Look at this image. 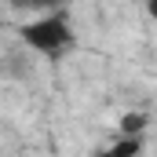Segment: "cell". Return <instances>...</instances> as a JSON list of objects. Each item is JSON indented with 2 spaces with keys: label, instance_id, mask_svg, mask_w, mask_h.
Wrapping results in <instances>:
<instances>
[{
  "label": "cell",
  "instance_id": "obj_3",
  "mask_svg": "<svg viewBox=\"0 0 157 157\" xmlns=\"http://www.w3.org/2000/svg\"><path fill=\"white\" fill-rule=\"evenodd\" d=\"M143 124H146V113H124V117H121V132H124V135H139Z\"/></svg>",
  "mask_w": 157,
  "mask_h": 157
},
{
  "label": "cell",
  "instance_id": "obj_2",
  "mask_svg": "<svg viewBox=\"0 0 157 157\" xmlns=\"http://www.w3.org/2000/svg\"><path fill=\"white\" fill-rule=\"evenodd\" d=\"M18 7H26V11H37V15H44V11H59V7H66V0H15Z\"/></svg>",
  "mask_w": 157,
  "mask_h": 157
},
{
  "label": "cell",
  "instance_id": "obj_5",
  "mask_svg": "<svg viewBox=\"0 0 157 157\" xmlns=\"http://www.w3.org/2000/svg\"><path fill=\"white\" fill-rule=\"evenodd\" d=\"M146 15H150V18L157 22V0H146Z\"/></svg>",
  "mask_w": 157,
  "mask_h": 157
},
{
  "label": "cell",
  "instance_id": "obj_1",
  "mask_svg": "<svg viewBox=\"0 0 157 157\" xmlns=\"http://www.w3.org/2000/svg\"><path fill=\"white\" fill-rule=\"evenodd\" d=\"M18 37H22V44H26L29 51L48 55V59H59V55H66V51L77 44L73 22H70V15H66L62 7H59V11H44L33 22H26V26L18 29Z\"/></svg>",
  "mask_w": 157,
  "mask_h": 157
},
{
  "label": "cell",
  "instance_id": "obj_4",
  "mask_svg": "<svg viewBox=\"0 0 157 157\" xmlns=\"http://www.w3.org/2000/svg\"><path fill=\"white\" fill-rule=\"evenodd\" d=\"M135 150H139V139H124L113 146V154H135Z\"/></svg>",
  "mask_w": 157,
  "mask_h": 157
}]
</instances>
